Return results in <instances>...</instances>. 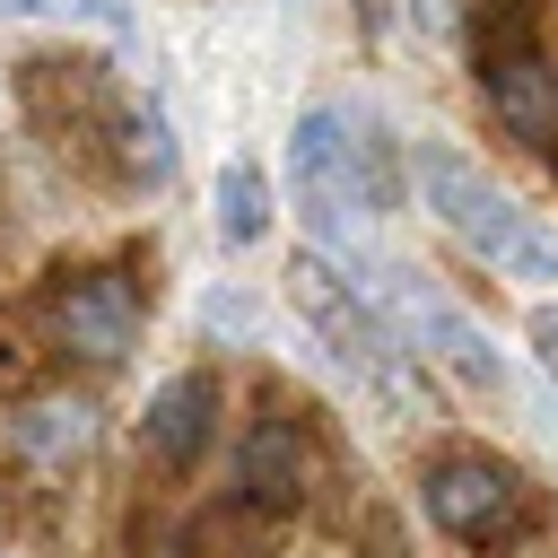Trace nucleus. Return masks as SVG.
I'll use <instances>...</instances> for the list:
<instances>
[{"label":"nucleus","instance_id":"nucleus-11","mask_svg":"<svg viewBox=\"0 0 558 558\" xmlns=\"http://www.w3.org/2000/svg\"><path fill=\"white\" fill-rule=\"evenodd\" d=\"M105 148H113V174H122V183H148V192H157V183L174 174V131H166V113H157L148 96H122Z\"/></svg>","mask_w":558,"mask_h":558},{"label":"nucleus","instance_id":"nucleus-10","mask_svg":"<svg viewBox=\"0 0 558 558\" xmlns=\"http://www.w3.org/2000/svg\"><path fill=\"white\" fill-rule=\"evenodd\" d=\"M87 445H96V401H87V392H35V401H17V418H9V453H17L35 480H61L70 462H87Z\"/></svg>","mask_w":558,"mask_h":558},{"label":"nucleus","instance_id":"nucleus-4","mask_svg":"<svg viewBox=\"0 0 558 558\" xmlns=\"http://www.w3.org/2000/svg\"><path fill=\"white\" fill-rule=\"evenodd\" d=\"M418 514H427L453 549L497 558V549L532 541L541 488H532L514 462H497V453H480V445H453V453H436V462L418 471Z\"/></svg>","mask_w":558,"mask_h":558},{"label":"nucleus","instance_id":"nucleus-7","mask_svg":"<svg viewBox=\"0 0 558 558\" xmlns=\"http://www.w3.org/2000/svg\"><path fill=\"white\" fill-rule=\"evenodd\" d=\"M140 323H148V296L131 288V270L96 262V270H61L52 296H44V331L61 357L78 366H122L140 349Z\"/></svg>","mask_w":558,"mask_h":558},{"label":"nucleus","instance_id":"nucleus-2","mask_svg":"<svg viewBox=\"0 0 558 558\" xmlns=\"http://www.w3.org/2000/svg\"><path fill=\"white\" fill-rule=\"evenodd\" d=\"M288 183H296V209L340 235V218H392L401 201V174H392V140L349 113V105H305L296 131H288Z\"/></svg>","mask_w":558,"mask_h":558},{"label":"nucleus","instance_id":"nucleus-14","mask_svg":"<svg viewBox=\"0 0 558 558\" xmlns=\"http://www.w3.org/2000/svg\"><path fill=\"white\" fill-rule=\"evenodd\" d=\"M532 349H541V366L558 375V305H532Z\"/></svg>","mask_w":558,"mask_h":558},{"label":"nucleus","instance_id":"nucleus-13","mask_svg":"<svg viewBox=\"0 0 558 558\" xmlns=\"http://www.w3.org/2000/svg\"><path fill=\"white\" fill-rule=\"evenodd\" d=\"M52 9H70V17H87V26H105V35H131V26H140L131 0H52Z\"/></svg>","mask_w":558,"mask_h":558},{"label":"nucleus","instance_id":"nucleus-9","mask_svg":"<svg viewBox=\"0 0 558 558\" xmlns=\"http://www.w3.org/2000/svg\"><path fill=\"white\" fill-rule=\"evenodd\" d=\"M218 410H227V392H218L209 366L166 375V384L148 392V410H140V445H148V462H157L166 480H192V471L209 462V445H218Z\"/></svg>","mask_w":558,"mask_h":558},{"label":"nucleus","instance_id":"nucleus-6","mask_svg":"<svg viewBox=\"0 0 558 558\" xmlns=\"http://www.w3.org/2000/svg\"><path fill=\"white\" fill-rule=\"evenodd\" d=\"M349 279L453 375V384H471V392H506V357H497V340L462 314V305H445L436 288H418V270H392V262H349Z\"/></svg>","mask_w":558,"mask_h":558},{"label":"nucleus","instance_id":"nucleus-1","mask_svg":"<svg viewBox=\"0 0 558 558\" xmlns=\"http://www.w3.org/2000/svg\"><path fill=\"white\" fill-rule=\"evenodd\" d=\"M288 305L314 323V340L384 401V410H401V418H418L427 410V375H418V349H410V331L331 262V253H288Z\"/></svg>","mask_w":558,"mask_h":558},{"label":"nucleus","instance_id":"nucleus-12","mask_svg":"<svg viewBox=\"0 0 558 558\" xmlns=\"http://www.w3.org/2000/svg\"><path fill=\"white\" fill-rule=\"evenodd\" d=\"M218 235H227L235 253L270 235V174H262L253 157H227V166H218Z\"/></svg>","mask_w":558,"mask_h":558},{"label":"nucleus","instance_id":"nucleus-15","mask_svg":"<svg viewBox=\"0 0 558 558\" xmlns=\"http://www.w3.org/2000/svg\"><path fill=\"white\" fill-rule=\"evenodd\" d=\"M26 9H52V0H0V17H26Z\"/></svg>","mask_w":558,"mask_h":558},{"label":"nucleus","instance_id":"nucleus-8","mask_svg":"<svg viewBox=\"0 0 558 558\" xmlns=\"http://www.w3.org/2000/svg\"><path fill=\"white\" fill-rule=\"evenodd\" d=\"M227 488H235L244 514H296V506H305V488H314V436H305V418H296L288 401H262V410L244 418Z\"/></svg>","mask_w":558,"mask_h":558},{"label":"nucleus","instance_id":"nucleus-3","mask_svg":"<svg viewBox=\"0 0 558 558\" xmlns=\"http://www.w3.org/2000/svg\"><path fill=\"white\" fill-rule=\"evenodd\" d=\"M410 174H418V209L471 262H488L497 279H558V227H541L532 209H514L480 166H462L453 148H418Z\"/></svg>","mask_w":558,"mask_h":558},{"label":"nucleus","instance_id":"nucleus-5","mask_svg":"<svg viewBox=\"0 0 558 558\" xmlns=\"http://www.w3.org/2000/svg\"><path fill=\"white\" fill-rule=\"evenodd\" d=\"M471 61H480V96H488L497 131L523 148H549L558 140V61H549L541 26L514 0H480L471 9Z\"/></svg>","mask_w":558,"mask_h":558}]
</instances>
